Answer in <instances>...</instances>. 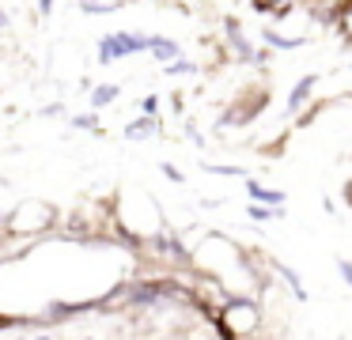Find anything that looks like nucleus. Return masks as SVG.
Returning <instances> with one entry per match:
<instances>
[{
    "label": "nucleus",
    "instance_id": "nucleus-1",
    "mask_svg": "<svg viewBox=\"0 0 352 340\" xmlns=\"http://www.w3.org/2000/svg\"><path fill=\"white\" fill-rule=\"evenodd\" d=\"M140 53H148V34H140V30H110V34L99 38L95 57H99V65H118V60L140 57Z\"/></svg>",
    "mask_w": 352,
    "mask_h": 340
},
{
    "label": "nucleus",
    "instance_id": "nucleus-2",
    "mask_svg": "<svg viewBox=\"0 0 352 340\" xmlns=\"http://www.w3.org/2000/svg\"><path fill=\"white\" fill-rule=\"evenodd\" d=\"M223 38H228V49H231V57H235L239 65H250V68L265 65V53H261L258 45L246 38L243 23H239L235 15H228V19H223Z\"/></svg>",
    "mask_w": 352,
    "mask_h": 340
},
{
    "label": "nucleus",
    "instance_id": "nucleus-3",
    "mask_svg": "<svg viewBox=\"0 0 352 340\" xmlns=\"http://www.w3.org/2000/svg\"><path fill=\"white\" fill-rule=\"evenodd\" d=\"M265 102H269L265 95H258V98H254V102H246V91H243V95H239L235 102H231L228 110L220 113V121H216V128H235V125H250V121L258 117L261 110H265Z\"/></svg>",
    "mask_w": 352,
    "mask_h": 340
},
{
    "label": "nucleus",
    "instance_id": "nucleus-4",
    "mask_svg": "<svg viewBox=\"0 0 352 340\" xmlns=\"http://www.w3.org/2000/svg\"><path fill=\"white\" fill-rule=\"evenodd\" d=\"M102 299H87V302H46L42 306V317L46 321H69V317H80V314H91V310H99Z\"/></svg>",
    "mask_w": 352,
    "mask_h": 340
},
{
    "label": "nucleus",
    "instance_id": "nucleus-5",
    "mask_svg": "<svg viewBox=\"0 0 352 340\" xmlns=\"http://www.w3.org/2000/svg\"><path fill=\"white\" fill-rule=\"evenodd\" d=\"M318 80H322L318 72L299 76V80H296V87L288 91V102H284V110H288V113H299V110H303V106L314 98V87H318Z\"/></svg>",
    "mask_w": 352,
    "mask_h": 340
},
{
    "label": "nucleus",
    "instance_id": "nucleus-6",
    "mask_svg": "<svg viewBox=\"0 0 352 340\" xmlns=\"http://www.w3.org/2000/svg\"><path fill=\"white\" fill-rule=\"evenodd\" d=\"M155 133H160V117H148V113H140V117H133L129 125L122 128V140L140 144V140H152Z\"/></svg>",
    "mask_w": 352,
    "mask_h": 340
},
{
    "label": "nucleus",
    "instance_id": "nucleus-7",
    "mask_svg": "<svg viewBox=\"0 0 352 340\" xmlns=\"http://www.w3.org/2000/svg\"><path fill=\"white\" fill-rule=\"evenodd\" d=\"M246 196L258 204H269V208H284L288 204V196H284V189H273V185H261V181L246 178Z\"/></svg>",
    "mask_w": 352,
    "mask_h": 340
},
{
    "label": "nucleus",
    "instance_id": "nucleus-8",
    "mask_svg": "<svg viewBox=\"0 0 352 340\" xmlns=\"http://www.w3.org/2000/svg\"><path fill=\"white\" fill-rule=\"evenodd\" d=\"M148 53H152V60L167 65V60L182 57V45H178L175 38H167V34H148Z\"/></svg>",
    "mask_w": 352,
    "mask_h": 340
},
{
    "label": "nucleus",
    "instance_id": "nucleus-9",
    "mask_svg": "<svg viewBox=\"0 0 352 340\" xmlns=\"http://www.w3.org/2000/svg\"><path fill=\"white\" fill-rule=\"evenodd\" d=\"M261 42H265L269 49L288 53V49H299V45H307L311 38H307V34H280L276 27H265V30H261Z\"/></svg>",
    "mask_w": 352,
    "mask_h": 340
},
{
    "label": "nucleus",
    "instance_id": "nucleus-10",
    "mask_svg": "<svg viewBox=\"0 0 352 340\" xmlns=\"http://www.w3.org/2000/svg\"><path fill=\"white\" fill-rule=\"evenodd\" d=\"M273 269H276V276L288 284V291H292V299L296 302H307L311 295H307V287H303V280H299V272L292 269V264H284V261H273Z\"/></svg>",
    "mask_w": 352,
    "mask_h": 340
},
{
    "label": "nucleus",
    "instance_id": "nucleus-11",
    "mask_svg": "<svg viewBox=\"0 0 352 340\" xmlns=\"http://www.w3.org/2000/svg\"><path fill=\"white\" fill-rule=\"evenodd\" d=\"M118 98H122V83H99V87H91V110H107V106H114Z\"/></svg>",
    "mask_w": 352,
    "mask_h": 340
},
{
    "label": "nucleus",
    "instance_id": "nucleus-12",
    "mask_svg": "<svg viewBox=\"0 0 352 340\" xmlns=\"http://www.w3.org/2000/svg\"><path fill=\"white\" fill-rule=\"evenodd\" d=\"M246 216H250L254 223H269V219H284L288 212H284V208H269V204L250 201V204H246Z\"/></svg>",
    "mask_w": 352,
    "mask_h": 340
},
{
    "label": "nucleus",
    "instance_id": "nucleus-13",
    "mask_svg": "<svg viewBox=\"0 0 352 340\" xmlns=\"http://www.w3.org/2000/svg\"><path fill=\"white\" fill-rule=\"evenodd\" d=\"M163 72L178 80V76H197L201 65H197V60H186V57H175V60H167V65H163Z\"/></svg>",
    "mask_w": 352,
    "mask_h": 340
},
{
    "label": "nucleus",
    "instance_id": "nucleus-14",
    "mask_svg": "<svg viewBox=\"0 0 352 340\" xmlns=\"http://www.w3.org/2000/svg\"><path fill=\"white\" fill-rule=\"evenodd\" d=\"M201 170H208V174H216V178H246V170L243 166H231V163H201Z\"/></svg>",
    "mask_w": 352,
    "mask_h": 340
},
{
    "label": "nucleus",
    "instance_id": "nucleus-15",
    "mask_svg": "<svg viewBox=\"0 0 352 340\" xmlns=\"http://www.w3.org/2000/svg\"><path fill=\"white\" fill-rule=\"evenodd\" d=\"M122 8V0H110V4H99V0H80V12L84 15H110Z\"/></svg>",
    "mask_w": 352,
    "mask_h": 340
},
{
    "label": "nucleus",
    "instance_id": "nucleus-16",
    "mask_svg": "<svg viewBox=\"0 0 352 340\" xmlns=\"http://www.w3.org/2000/svg\"><path fill=\"white\" fill-rule=\"evenodd\" d=\"M72 128H76V133H99V113H76V117L69 121Z\"/></svg>",
    "mask_w": 352,
    "mask_h": 340
},
{
    "label": "nucleus",
    "instance_id": "nucleus-17",
    "mask_svg": "<svg viewBox=\"0 0 352 340\" xmlns=\"http://www.w3.org/2000/svg\"><path fill=\"white\" fill-rule=\"evenodd\" d=\"M160 95H155V91H152V95H144V98H140V113H148V117H160Z\"/></svg>",
    "mask_w": 352,
    "mask_h": 340
},
{
    "label": "nucleus",
    "instance_id": "nucleus-18",
    "mask_svg": "<svg viewBox=\"0 0 352 340\" xmlns=\"http://www.w3.org/2000/svg\"><path fill=\"white\" fill-rule=\"evenodd\" d=\"M337 272H341L344 287H352V261H349V257H337Z\"/></svg>",
    "mask_w": 352,
    "mask_h": 340
},
{
    "label": "nucleus",
    "instance_id": "nucleus-19",
    "mask_svg": "<svg viewBox=\"0 0 352 340\" xmlns=\"http://www.w3.org/2000/svg\"><path fill=\"white\" fill-rule=\"evenodd\" d=\"M160 170H163V174H167V178H170V181H175V185H182V181H186V174H182V170H178V166H175V163H160Z\"/></svg>",
    "mask_w": 352,
    "mask_h": 340
},
{
    "label": "nucleus",
    "instance_id": "nucleus-20",
    "mask_svg": "<svg viewBox=\"0 0 352 340\" xmlns=\"http://www.w3.org/2000/svg\"><path fill=\"white\" fill-rule=\"evenodd\" d=\"M34 4H38V15H42V19H50V15H54V8H57V0H34Z\"/></svg>",
    "mask_w": 352,
    "mask_h": 340
},
{
    "label": "nucleus",
    "instance_id": "nucleus-21",
    "mask_svg": "<svg viewBox=\"0 0 352 340\" xmlns=\"http://www.w3.org/2000/svg\"><path fill=\"white\" fill-rule=\"evenodd\" d=\"M54 113H61V102H50V106H42V117H54Z\"/></svg>",
    "mask_w": 352,
    "mask_h": 340
},
{
    "label": "nucleus",
    "instance_id": "nucleus-22",
    "mask_svg": "<svg viewBox=\"0 0 352 340\" xmlns=\"http://www.w3.org/2000/svg\"><path fill=\"white\" fill-rule=\"evenodd\" d=\"M0 30H12V19H8V12H4V4H0Z\"/></svg>",
    "mask_w": 352,
    "mask_h": 340
},
{
    "label": "nucleus",
    "instance_id": "nucleus-23",
    "mask_svg": "<svg viewBox=\"0 0 352 340\" xmlns=\"http://www.w3.org/2000/svg\"><path fill=\"white\" fill-rule=\"evenodd\" d=\"M186 136H190V140H193V144H201V133H197V128H193V125H190V121H186Z\"/></svg>",
    "mask_w": 352,
    "mask_h": 340
},
{
    "label": "nucleus",
    "instance_id": "nucleus-24",
    "mask_svg": "<svg viewBox=\"0 0 352 340\" xmlns=\"http://www.w3.org/2000/svg\"><path fill=\"white\" fill-rule=\"evenodd\" d=\"M4 227H8V212H0V231H4Z\"/></svg>",
    "mask_w": 352,
    "mask_h": 340
},
{
    "label": "nucleus",
    "instance_id": "nucleus-25",
    "mask_svg": "<svg viewBox=\"0 0 352 340\" xmlns=\"http://www.w3.org/2000/svg\"><path fill=\"white\" fill-rule=\"evenodd\" d=\"M34 340H54V337H34Z\"/></svg>",
    "mask_w": 352,
    "mask_h": 340
},
{
    "label": "nucleus",
    "instance_id": "nucleus-26",
    "mask_svg": "<svg viewBox=\"0 0 352 340\" xmlns=\"http://www.w3.org/2000/svg\"><path fill=\"white\" fill-rule=\"evenodd\" d=\"M19 340H27V337H19Z\"/></svg>",
    "mask_w": 352,
    "mask_h": 340
}]
</instances>
